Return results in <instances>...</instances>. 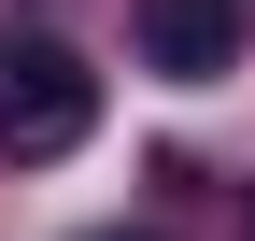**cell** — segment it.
<instances>
[{
	"mask_svg": "<svg viewBox=\"0 0 255 241\" xmlns=\"http://www.w3.org/2000/svg\"><path fill=\"white\" fill-rule=\"evenodd\" d=\"M100 241H128V227H100Z\"/></svg>",
	"mask_w": 255,
	"mask_h": 241,
	"instance_id": "3",
	"label": "cell"
},
{
	"mask_svg": "<svg viewBox=\"0 0 255 241\" xmlns=\"http://www.w3.org/2000/svg\"><path fill=\"white\" fill-rule=\"evenodd\" d=\"M128 28H142V57H156L170 85L241 71V0H128Z\"/></svg>",
	"mask_w": 255,
	"mask_h": 241,
	"instance_id": "2",
	"label": "cell"
},
{
	"mask_svg": "<svg viewBox=\"0 0 255 241\" xmlns=\"http://www.w3.org/2000/svg\"><path fill=\"white\" fill-rule=\"evenodd\" d=\"M85 128H100V71H85L71 43H14V57H0V156H14V170L71 156Z\"/></svg>",
	"mask_w": 255,
	"mask_h": 241,
	"instance_id": "1",
	"label": "cell"
}]
</instances>
